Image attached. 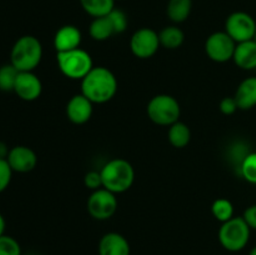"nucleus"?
I'll list each match as a JSON object with an SVG mask.
<instances>
[{
  "label": "nucleus",
  "instance_id": "26",
  "mask_svg": "<svg viewBox=\"0 0 256 255\" xmlns=\"http://www.w3.org/2000/svg\"><path fill=\"white\" fill-rule=\"evenodd\" d=\"M0 255H22L19 242L9 235L0 236Z\"/></svg>",
  "mask_w": 256,
  "mask_h": 255
},
{
  "label": "nucleus",
  "instance_id": "19",
  "mask_svg": "<svg viewBox=\"0 0 256 255\" xmlns=\"http://www.w3.org/2000/svg\"><path fill=\"white\" fill-rule=\"evenodd\" d=\"M168 139L172 146L176 148V149H182V148L188 146L190 140H192V130L185 122L179 120V122L169 126Z\"/></svg>",
  "mask_w": 256,
  "mask_h": 255
},
{
  "label": "nucleus",
  "instance_id": "10",
  "mask_svg": "<svg viewBox=\"0 0 256 255\" xmlns=\"http://www.w3.org/2000/svg\"><path fill=\"white\" fill-rule=\"evenodd\" d=\"M160 45L159 34L150 28L136 30L130 39L132 52L139 59H150L158 52Z\"/></svg>",
  "mask_w": 256,
  "mask_h": 255
},
{
  "label": "nucleus",
  "instance_id": "3",
  "mask_svg": "<svg viewBox=\"0 0 256 255\" xmlns=\"http://www.w3.org/2000/svg\"><path fill=\"white\" fill-rule=\"evenodd\" d=\"M102 188L114 194H122L132 186L135 180V170L125 159H112L100 170Z\"/></svg>",
  "mask_w": 256,
  "mask_h": 255
},
{
  "label": "nucleus",
  "instance_id": "6",
  "mask_svg": "<svg viewBox=\"0 0 256 255\" xmlns=\"http://www.w3.org/2000/svg\"><path fill=\"white\" fill-rule=\"evenodd\" d=\"M149 119L160 126H170L180 120L182 108L174 96L160 94L152 98L146 108Z\"/></svg>",
  "mask_w": 256,
  "mask_h": 255
},
{
  "label": "nucleus",
  "instance_id": "14",
  "mask_svg": "<svg viewBox=\"0 0 256 255\" xmlns=\"http://www.w3.org/2000/svg\"><path fill=\"white\" fill-rule=\"evenodd\" d=\"M82 42V35L79 28L74 25H65L56 32L54 38V48L58 52L79 49Z\"/></svg>",
  "mask_w": 256,
  "mask_h": 255
},
{
  "label": "nucleus",
  "instance_id": "29",
  "mask_svg": "<svg viewBox=\"0 0 256 255\" xmlns=\"http://www.w3.org/2000/svg\"><path fill=\"white\" fill-rule=\"evenodd\" d=\"M84 184L85 186L88 188L92 192H95V190H99L102 188V179L100 172H96V170H92V172H86L84 178Z\"/></svg>",
  "mask_w": 256,
  "mask_h": 255
},
{
  "label": "nucleus",
  "instance_id": "21",
  "mask_svg": "<svg viewBox=\"0 0 256 255\" xmlns=\"http://www.w3.org/2000/svg\"><path fill=\"white\" fill-rule=\"evenodd\" d=\"M89 34L96 42H105V40L114 36V28H112V24L108 15L106 16L95 18L92 20L89 28Z\"/></svg>",
  "mask_w": 256,
  "mask_h": 255
},
{
  "label": "nucleus",
  "instance_id": "28",
  "mask_svg": "<svg viewBox=\"0 0 256 255\" xmlns=\"http://www.w3.org/2000/svg\"><path fill=\"white\" fill-rule=\"evenodd\" d=\"M12 169L6 159H0V194L9 188L12 180Z\"/></svg>",
  "mask_w": 256,
  "mask_h": 255
},
{
  "label": "nucleus",
  "instance_id": "27",
  "mask_svg": "<svg viewBox=\"0 0 256 255\" xmlns=\"http://www.w3.org/2000/svg\"><path fill=\"white\" fill-rule=\"evenodd\" d=\"M108 18L112 22V28H114L115 35L116 34H122L124 32H126L128 25H129V22H128V16L122 10L120 9H114L110 14H108Z\"/></svg>",
  "mask_w": 256,
  "mask_h": 255
},
{
  "label": "nucleus",
  "instance_id": "33",
  "mask_svg": "<svg viewBox=\"0 0 256 255\" xmlns=\"http://www.w3.org/2000/svg\"><path fill=\"white\" fill-rule=\"evenodd\" d=\"M5 229H6V222H5V218L0 214V236L5 234Z\"/></svg>",
  "mask_w": 256,
  "mask_h": 255
},
{
  "label": "nucleus",
  "instance_id": "1",
  "mask_svg": "<svg viewBox=\"0 0 256 255\" xmlns=\"http://www.w3.org/2000/svg\"><path fill=\"white\" fill-rule=\"evenodd\" d=\"M118 92V79L112 70L104 66H94L82 80V94L92 104L109 102Z\"/></svg>",
  "mask_w": 256,
  "mask_h": 255
},
{
  "label": "nucleus",
  "instance_id": "9",
  "mask_svg": "<svg viewBox=\"0 0 256 255\" xmlns=\"http://www.w3.org/2000/svg\"><path fill=\"white\" fill-rule=\"evenodd\" d=\"M236 42L225 32H218L210 35L205 42V52L208 58L215 62H228L232 60Z\"/></svg>",
  "mask_w": 256,
  "mask_h": 255
},
{
  "label": "nucleus",
  "instance_id": "25",
  "mask_svg": "<svg viewBox=\"0 0 256 255\" xmlns=\"http://www.w3.org/2000/svg\"><path fill=\"white\" fill-rule=\"evenodd\" d=\"M242 178L250 184L256 185V152H249L240 164Z\"/></svg>",
  "mask_w": 256,
  "mask_h": 255
},
{
  "label": "nucleus",
  "instance_id": "20",
  "mask_svg": "<svg viewBox=\"0 0 256 255\" xmlns=\"http://www.w3.org/2000/svg\"><path fill=\"white\" fill-rule=\"evenodd\" d=\"M160 45L165 49L176 50L184 44L185 34L179 26L176 25H170V26L164 28L159 32Z\"/></svg>",
  "mask_w": 256,
  "mask_h": 255
},
{
  "label": "nucleus",
  "instance_id": "7",
  "mask_svg": "<svg viewBox=\"0 0 256 255\" xmlns=\"http://www.w3.org/2000/svg\"><path fill=\"white\" fill-rule=\"evenodd\" d=\"M118 206H119V202H118L116 194L104 188L92 192L88 199L86 205L90 216L100 222L112 219L116 212Z\"/></svg>",
  "mask_w": 256,
  "mask_h": 255
},
{
  "label": "nucleus",
  "instance_id": "35",
  "mask_svg": "<svg viewBox=\"0 0 256 255\" xmlns=\"http://www.w3.org/2000/svg\"><path fill=\"white\" fill-rule=\"evenodd\" d=\"M254 40L256 42V34H255V38H254Z\"/></svg>",
  "mask_w": 256,
  "mask_h": 255
},
{
  "label": "nucleus",
  "instance_id": "15",
  "mask_svg": "<svg viewBox=\"0 0 256 255\" xmlns=\"http://www.w3.org/2000/svg\"><path fill=\"white\" fill-rule=\"evenodd\" d=\"M132 248L124 235L108 232L99 242V255H130Z\"/></svg>",
  "mask_w": 256,
  "mask_h": 255
},
{
  "label": "nucleus",
  "instance_id": "11",
  "mask_svg": "<svg viewBox=\"0 0 256 255\" xmlns=\"http://www.w3.org/2000/svg\"><path fill=\"white\" fill-rule=\"evenodd\" d=\"M10 168L14 172L26 174L32 172L38 165V155L32 148L18 145L10 149L9 155L6 158Z\"/></svg>",
  "mask_w": 256,
  "mask_h": 255
},
{
  "label": "nucleus",
  "instance_id": "13",
  "mask_svg": "<svg viewBox=\"0 0 256 255\" xmlns=\"http://www.w3.org/2000/svg\"><path fill=\"white\" fill-rule=\"evenodd\" d=\"M94 112V104L82 94L74 95L68 102L66 116L72 124L84 125L92 119Z\"/></svg>",
  "mask_w": 256,
  "mask_h": 255
},
{
  "label": "nucleus",
  "instance_id": "31",
  "mask_svg": "<svg viewBox=\"0 0 256 255\" xmlns=\"http://www.w3.org/2000/svg\"><path fill=\"white\" fill-rule=\"evenodd\" d=\"M242 218H244L246 224L250 226V229L256 230V204L248 208V209L245 210Z\"/></svg>",
  "mask_w": 256,
  "mask_h": 255
},
{
  "label": "nucleus",
  "instance_id": "32",
  "mask_svg": "<svg viewBox=\"0 0 256 255\" xmlns=\"http://www.w3.org/2000/svg\"><path fill=\"white\" fill-rule=\"evenodd\" d=\"M10 149L8 148V145L5 142H0V159H6L8 155H9Z\"/></svg>",
  "mask_w": 256,
  "mask_h": 255
},
{
  "label": "nucleus",
  "instance_id": "24",
  "mask_svg": "<svg viewBox=\"0 0 256 255\" xmlns=\"http://www.w3.org/2000/svg\"><path fill=\"white\" fill-rule=\"evenodd\" d=\"M212 212L215 219L222 224L234 218V205L228 199H216L212 202Z\"/></svg>",
  "mask_w": 256,
  "mask_h": 255
},
{
  "label": "nucleus",
  "instance_id": "30",
  "mask_svg": "<svg viewBox=\"0 0 256 255\" xmlns=\"http://www.w3.org/2000/svg\"><path fill=\"white\" fill-rule=\"evenodd\" d=\"M219 109L222 114L230 116V115L235 114V112L239 110V106H238V102L234 96H228V98H224V99L220 102Z\"/></svg>",
  "mask_w": 256,
  "mask_h": 255
},
{
  "label": "nucleus",
  "instance_id": "17",
  "mask_svg": "<svg viewBox=\"0 0 256 255\" xmlns=\"http://www.w3.org/2000/svg\"><path fill=\"white\" fill-rule=\"evenodd\" d=\"M239 110H250L256 106V76L242 80L234 95Z\"/></svg>",
  "mask_w": 256,
  "mask_h": 255
},
{
  "label": "nucleus",
  "instance_id": "16",
  "mask_svg": "<svg viewBox=\"0 0 256 255\" xmlns=\"http://www.w3.org/2000/svg\"><path fill=\"white\" fill-rule=\"evenodd\" d=\"M235 65L242 70H256V42L249 40V42H239L236 44L234 52Z\"/></svg>",
  "mask_w": 256,
  "mask_h": 255
},
{
  "label": "nucleus",
  "instance_id": "12",
  "mask_svg": "<svg viewBox=\"0 0 256 255\" xmlns=\"http://www.w3.org/2000/svg\"><path fill=\"white\" fill-rule=\"evenodd\" d=\"M14 92L24 102H35L42 96V80L34 72H20L15 82Z\"/></svg>",
  "mask_w": 256,
  "mask_h": 255
},
{
  "label": "nucleus",
  "instance_id": "23",
  "mask_svg": "<svg viewBox=\"0 0 256 255\" xmlns=\"http://www.w3.org/2000/svg\"><path fill=\"white\" fill-rule=\"evenodd\" d=\"M19 70L12 64H5L0 66V92H14L15 82H16Z\"/></svg>",
  "mask_w": 256,
  "mask_h": 255
},
{
  "label": "nucleus",
  "instance_id": "4",
  "mask_svg": "<svg viewBox=\"0 0 256 255\" xmlns=\"http://www.w3.org/2000/svg\"><path fill=\"white\" fill-rule=\"evenodd\" d=\"M252 236V229L244 218L234 216L229 222H222L219 230V242L225 250L239 252L248 246Z\"/></svg>",
  "mask_w": 256,
  "mask_h": 255
},
{
  "label": "nucleus",
  "instance_id": "8",
  "mask_svg": "<svg viewBox=\"0 0 256 255\" xmlns=\"http://www.w3.org/2000/svg\"><path fill=\"white\" fill-rule=\"evenodd\" d=\"M225 32L236 44L254 40L256 34V22L245 12H235L228 16L225 22Z\"/></svg>",
  "mask_w": 256,
  "mask_h": 255
},
{
  "label": "nucleus",
  "instance_id": "18",
  "mask_svg": "<svg viewBox=\"0 0 256 255\" xmlns=\"http://www.w3.org/2000/svg\"><path fill=\"white\" fill-rule=\"evenodd\" d=\"M192 10V0H169L166 8L168 18L175 24H182L189 19Z\"/></svg>",
  "mask_w": 256,
  "mask_h": 255
},
{
  "label": "nucleus",
  "instance_id": "2",
  "mask_svg": "<svg viewBox=\"0 0 256 255\" xmlns=\"http://www.w3.org/2000/svg\"><path fill=\"white\" fill-rule=\"evenodd\" d=\"M42 45L38 38L24 35L12 45L10 52V64L19 72H34L42 60Z\"/></svg>",
  "mask_w": 256,
  "mask_h": 255
},
{
  "label": "nucleus",
  "instance_id": "34",
  "mask_svg": "<svg viewBox=\"0 0 256 255\" xmlns=\"http://www.w3.org/2000/svg\"><path fill=\"white\" fill-rule=\"evenodd\" d=\"M249 255H256V246H255V248H252V249L250 250Z\"/></svg>",
  "mask_w": 256,
  "mask_h": 255
},
{
  "label": "nucleus",
  "instance_id": "5",
  "mask_svg": "<svg viewBox=\"0 0 256 255\" xmlns=\"http://www.w3.org/2000/svg\"><path fill=\"white\" fill-rule=\"evenodd\" d=\"M56 60L62 75L72 80L82 82L94 68L92 55L80 48L70 52H58Z\"/></svg>",
  "mask_w": 256,
  "mask_h": 255
},
{
  "label": "nucleus",
  "instance_id": "22",
  "mask_svg": "<svg viewBox=\"0 0 256 255\" xmlns=\"http://www.w3.org/2000/svg\"><path fill=\"white\" fill-rule=\"evenodd\" d=\"M80 4L84 12L94 19L106 16L115 9V0H80Z\"/></svg>",
  "mask_w": 256,
  "mask_h": 255
}]
</instances>
